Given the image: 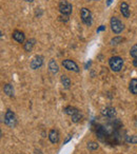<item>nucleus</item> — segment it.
<instances>
[{"label":"nucleus","mask_w":137,"mask_h":154,"mask_svg":"<svg viewBox=\"0 0 137 154\" xmlns=\"http://www.w3.org/2000/svg\"><path fill=\"white\" fill-rule=\"evenodd\" d=\"M35 43H36V39L34 38H31L29 39V40L26 41V43H24V51L26 52H31L33 50V48H34Z\"/></svg>","instance_id":"nucleus-12"},{"label":"nucleus","mask_w":137,"mask_h":154,"mask_svg":"<svg viewBox=\"0 0 137 154\" xmlns=\"http://www.w3.org/2000/svg\"><path fill=\"white\" fill-rule=\"evenodd\" d=\"M62 66H63V68H65L66 70H68V71H73V72H76V73L79 72V66H77V63H76L74 60H71V59L62 60Z\"/></svg>","instance_id":"nucleus-6"},{"label":"nucleus","mask_w":137,"mask_h":154,"mask_svg":"<svg viewBox=\"0 0 137 154\" xmlns=\"http://www.w3.org/2000/svg\"><path fill=\"white\" fill-rule=\"evenodd\" d=\"M88 149L94 151V150L98 149V145H97L96 143H94V141H90V143H88Z\"/></svg>","instance_id":"nucleus-21"},{"label":"nucleus","mask_w":137,"mask_h":154,"mask_svg":"<svg viewBox=\"0 0 137 154\" xmlns=\"http://www.w3.org/2000/svg\"><path fill=\"white\" fill-rule=\"evenodd\" d=\"M80 17L81 20L86 26H90L92 24V14H91L90 10L87 9V8H82L80 10Z\"/></svg>","instance_id":"nucleus-4"},{"label":"nucleus","mask_w":137,"mask_h":154,"mask_svg":"<svg viewBox=\"0 0 137 154\" xmlns=\"http://www.w3.org/2000/svg\"><path fill=\"white\" fill-rule=\"evenodd\" d=\"M49 138L52 143H57L59 141V133L57 130H51L49 133Z\"/></svg>","instance_id":"nucleus-10"},{"label":"nucleus","mask_w":137,"mask_h":154,"mask_svg":"<svg viewBox=\"0 0 137 154\" xmlns=\"http://www.w3.org/2000/svg\"><path fill=\"white\" fill-rule=\"evenodd\" d=\"M5 125H8L11 128H14L17 125V119H16V116L13 111H11V110H8L7 111L5 116Z\"/></svg>","instance_id":"nucleus-5"},{"label":"nucleus","mask_w":137,"mask_h":154,"mask_svg":"<svg viewBox=\"0 0 137 154\" xmlns=\"http://www.w3.org/2000/svg\"><path fill=\"white\" fill-rule=\"evenodd\" d=\"M24 1H26V2H33L34 0H24Z\"/></svg>","instance_id":"nucleus-25"},{"label":"nucleus","mask_w":137,"mask_h":154,"mask_svg":"<svg viewBox=\"0 0 137 154\" xmlns=\"http://www.w3.org/2000/svg\"><path fill=\"white\" fill-rule=\"evenodd\" d=\"M58 10H59L60 14L63 16H70L72 14V11H73V7L68 1L66 0H61L58 5Z\"/></svg>","instance_id":"nucleus-2"},{"label":"nucleus","mask_w":137,"mask_h":154,"mask_svg":"<svg viewBox=\"0 0 137 154\" xmlns=\"http://www.w3.org/2000/svg\"><path fill=\"white\" fill-rule=\"evenodd\" d=\"M131 93L134 95H137V79L136 78H133L130 82V86H129Z\"/></svg>","instance_id":"nucleus-16"},{"label":"nucleus","mask_w":137,"mask_h":154,"mask_svg":"<svg viewBox=\"0 0 137 154\" xmlns=\"http://www.w3.org/2000/svg\"><path fill=\"white\" fill-rule=\"evenodd\" d=\"M110 26H111V30L114 34H120L123 31L124 26L117 17H112L110 20Z\"/></svg>","instance_id":"nucleus-3"},{"label":"nucleus","mask_w":137,"mask_h":154,"mask_svg":"<svg viewBox=\"0 0 137 154\" xmlns=\"http://www.w3.org/2000/svg\"><path fill=\"white\" fill-rule=\"evenodd\" d=\"M43 56L41 55H36L32 60H31V63H30V66L32 70H37V69L41 68L43 64Z\"/></svg>","instance_id":"nucleus-7"},{"label":"nucleus","mask_w":137,"mask_h":154,"mask_svg":"<svg viewBox=\"0 0 137 154\" xmlns=\"http://www.w3.org/2000/svg\"><path fill=\"white\" fill-rule=\"evenodd\" d=\"M89 1H97V0H89Z\"/></svg>","instance_id":"nucleus-26"},{"label":"nucleus","mask_w":137,"mask_h":154,"mask_svg":"<svg viewBox=\"0 0 137 154\" xmlns=\"http://www.w3.org/2000/svg\"><path fill=\"white\" fill-rule=\"evenodd\" d=\"M3 91H5V93L8 95V96H14V93H15V91H14V88L12 85L10 84H7L5 85V87H3Z\"/></svg>","instance_id":"nucleus-15"},{"label":"nucleus","mask_w":137,"mask_h":154,"mask_svg":"<svg viewBox=\"0 0 137 154\" xmlns=\"http://www.w3.org/2000/svg\"><path fill=\"white\" fill-rule=\"evenodd\" d=\"M133 66H136V68H137V57L134 58V60H133Z\"/></svg>","instance_id":"nucleus-23"},{"label":"nucleus","mask_w":137,"mask_h":154,"mask_svg":"<svg viewBox=\"0 0 137 154\" xmlns=\"http://www.w3.org/2000/svg\"><path fill=\"white\" fill-rule=\"evenodd\" d=\"M121 41H123V38L120 36H116L114 37L113 39H111V45H118V43H120Z\"/></svg>","instance_id":"nucleus-20"},{"label":"nucleus","mask_w":137,"mask_h":154,"mask_svg":"<svg viewBox=\"0 0 137 154\" xmlns=\"http://www.w3.org/2000/svg\"><path fill=\"white\" fill-rule=\"evenodd\" d=\"M120 13L122 14L124 18L130 17V9H129V5L126 2H121L120 3Z\"/></svg>","instance_id":"nucleus-9"},{"label":"nucleus","mask_w":137,"mask_h":154,"mask_svg":"<svg viewBox=\"0 0 137 154\" xmlns=\"http://www.w3.org/2000/svg\"><path fill=\"white\" fill-rule=\"evenodd\" d=\"M126 141L129 143H137V136L136 135H131L126 137Z\"/></svg>","instance_id":"nucleus-18"},{"label":"nucleus","mask_w":137,"mask_h":154,"mask_svg":"<svg viewBox=\"0 0 137 154\" xmlns=\"http://www.w3.org/2000/svg\"><path fill=\"white\" fill-rule=\"evenodd\" d=\"M64 112H65V114H68V116H71L72 117V116H74V115H76V114L79 113V110L75 107L68 106V107H66L65 109H64Z\"/></svg>","instance_id":"nucleus-14"},{"label":"nucleus","mask_w":137,"mask_h":154,"mask_svg":"<svg viewBox=\"0 0 137 154\" xmlns=\"http://www.w3.org/2000/svg\"><path fill=\"white\" fill-rule=\"evenodd\" d=\"M61 84L63 85V87L65 89H68L70 88V86H71V80H70V78H68V76L62 75L61 76Z\"/></svg>","instance_id":"nucleus-17"},{"label":"nucleus","mask_w":137,"mask_h":154,"mask_svg":"<svg viewBox=\"0 0 137 154\" xmlns=\"http://www.w3.org/2000/svg\"><path fill=\"white\" fill-rule=\"evenodd\" d=\"M49 71L52 73V74H57L59 72V66H58L57 62L54 59H51L49 62Z\"/></svg>","instance_id":"nucleus-11"},{"label":"nucleus","mask_w":137,"mask_h":154,"mask_svg":"<svg viewBox=\"0 0 137 154\" xmlns=\"http://www.w3.org/2000/svg\"><path fill=\"white\" fill-rule=\"evenodd\" d=\"M130 55H131V57H133V58H136L137 57V43H136V45H134L132 48H131V50H130Z\"/></svg>","instance_id":"nucleus-19"},{"label":"nucleus","mask_w":137,"mask_h":154,"mask_svg":"<svg viewBox=\"0 0 137 154\" xmlns=\"http://www.w3.org/2000/svg\"><path fill=\"white\" fill-rule=\"evenodd\" d=\"M112 2H113V0H108V1H107V5H108V7H110Z\"/></svg>","instance_id":"nucleus-24"},{"label":"nucleus","mask_w":137,"mask_h":154,"mask_svg":"<svg viewBox=\"0 0 137 154\" xmlns=\"http://www.w3.org/2000/svg\"><path fill=\"white\" fill-rule=\"evenodd\" d=\"M105 26H100L98 29H97V33H100V32H102V31H105Z\"/></svg>","instance_id":"nucleus-22"},{"label":"nucleus","mask_w":137,"mask_h":154,"mask_svg":"<svg viewBox=\"0 0 137 154\" xmlns=\"http://www.w3.org/2000/svg\"><path fill=\"white\" fill-rule=\"evenodd\" d=\"M14 40H16L18 43H23L24 39H26V36H24V33L21 32V31L15 30L13 32V35H12Z\"/></svg>","instance_id":"nucleus-8"},{"label":"nucleus","mask_w":137,"mask_h":154,"mask_svg":"<svg viewBox=\"0 0 137 154\" xmlns=\"http://www.w3.org/2000/svg\"><path fill=\"white\" fill-rule=\"evenodd\" d=\"M101 113H102V115L107 116V117H114V116L116 115V111L114 108H105V109H103L102 111H101Z\"/></svg>","instance_id":"nucleus-13"},{"label":"nucleus","mask_w":137,"mask_h":154,"mask_svg":"<svg viewBox=\"0 0 137 154\" xmlns=\"http://www.w3.org/2000/svg\"><path fill=\"white\" fill-rule=\"evenodd\" d=\"M109 66L113 72H119L123 66V59L119 56L111 57L109 60Z\"/></svg>","instance_id":"nucleus-1"}]
</instances>
